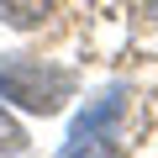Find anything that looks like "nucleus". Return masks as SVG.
<instances>
[{"label": "nucleus", "mask_w": 158, "mask_h": 158, "mask_svg": "<svg viewBox=\"0 0 158 158\" xmlns=\"http://www.w3.org/2000/svg\"><path fill=\"white\" fill-rule=\"evenodd\" d=\"M0 95L16 100L21 111L53 116L74 95V74L69 69H53V63H37V58H0Z\"/></svg>", "instance_id": "1"}, {"label": "nucleus", "mask_w": 158, "mask_h": 158, "mask_svg": "<svg viewBox=\"0 0 158 158\" xmlns=\"http://www.w3.org/2000/svg\"><path fill=\"white\" fill-rule=\"evenodd\" d=\"M127 111V90H106L85 116L74 121V137H69V153H106L116 148V121Z\"/></svg>", "instance_id": "2"}, {"label": "nucleus", "mask_w": 158, "mask_h": 158, "mask_svg": "<svg viewBox=\"0 0 158 158\" xmlns=\"http://www.w3.org/2000/svg\"><path fill=\"white\" fill-rule=\"evenodd\" d=\"M53 11V0H0V21H6V27H37L42 16Z\"/></svg>", "instance_id": "3"}, {"label": "nucleus", "mask_w": 158, "mask_h": 158, "mask_svg": "<svg viewBox=\"0 0 158 158\" xmlns=\"http://www.w3.org/2000/svg\"><path fill=\"white\" fill-rule=\"evenodd\" d=\"M27 148V137H21V127L11 121V116H0V153H21Z\"/></svg>", "instance_id": "4"}]
</instances>
